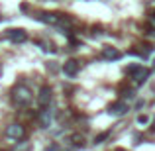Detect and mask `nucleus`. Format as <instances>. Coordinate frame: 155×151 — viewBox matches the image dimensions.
Listing matches in <instances>:
<instances>
[{
	"label": "nucleus",
	"mask_w": 155,
	"mask_h": 151,
	"mask_svg": "<svg viewBox=\"0 0 155 151\" xmlns=\"http://www.w3.org/2000/svg\"><path fill=\"white\" fill-rule=\"evenodd\" d=\"M108 137V133H100L98 137H96V143H102V140H106Z\"/></svg>",
	"instance_id": "obj_12"
},
{
	"label": "nucleus",
	"mask_w": 155,
	"mask_h": 151,
	"mask_svg": "<svg viewBox=\"0 0 155 151\" xmlns=\"http://www.w3.org/2000/svg\"><path fill=\"white\" fill-rule=\"evenodd\" d=\"M53 122V110L47 106V108L41 110V114H39V124H41V128H49Z\"/></svg>",
	"instance_id": "obj_7"
},
{
	"label": "nucleus",
	"mask_w": 155,
	"mask_h": 151,
	"mask_svg": "<svg viewBox=\"0 0 155 151\" xmlns=\"http://www.w3.org/2000/svg\"><path fill=\"white\" fill-rule=\"evenodd\" d=\"M137 122H140V124H147L149 118H147V116H140V118H137Z\"/></svg>",
	"instance_id": "obj_13"
},
{
	"label": "nucleus",
	"mask_w": 155,
	"mask_h": 151,
	"mask_svg": "<svg viewBox=\"0 0 155 151\" xmlns=\"http://www.w3.org/2000/svg\"><path fill=\"white\" fill-rule=\"evenodd\" d=\"M24 136H26V130L20 124H10L6 128V137H10V140H14V141L24 140Z\"/></svg>",
	"instance_id": "obj_3"
},
{
	"label": "nucleus",
	"mask_w": 155,
	"mask_h": 151,
	"mask_svg": "<svg viewBox=\"0 0 155 151\" xmlns=\"http://www.w3.org/2000/svg\"><path fill=\"white\" fill-rule=\"evenodd\" d=\"M153 65H155V61H153Z\"/></svg>",
	"instance_id": "obj_15"
},
{
	"label": "nucleus",
	"mask_w": 155,
	"mask_h": 151,
	"mask_svg": "<svg viewBox=\"0 0 155 151\" xmlns=\"http://www.w3.org/2000/svg\"><path fill=\"white\" fill-rule=\"evenodd\" d=\"M12 98L18 106H28L31 102V90L24 84H18V87L12 90Z\"/></svg>",
	"instance_id": "obj_1"
},
{
	"label": "nucleus",
	"mask_w": 155,
	"mask_h": 151,
	"mask_svg": "<svg viewBox=\"0 0 155 151\" xmlns=\"http://www.w3.org/2000/svg\"><path fill=\"white\" fill-rule=\"evenodd\" d=\"M30 149H31L30 141H22V143L18 145V151H30Z\"/></svg>",
	"instance_id": "obj_11"
},
{
	"label": "nucleus",
	"mask_w": 155,
	"mask_h": 151,
	"mask_svg": "<svg viewBox=\"0 0 155 151\" xmlns=\"http://www.w3.org/2000/svg\"><path fill=\"white\" fill-rule=\"evenodd\" d=\"M38 20H41V22H45V24H51V26H59V24L67 22L63 16L53 14V12H41V14L38 16Z\"/></svg>",
	"instance_id": "obj_4"
},
{
	"label": "nucleus",
	"mask_w": 155,
	"mask_h": 151,
	"mask_svg": "<svg viewBox=\"0 0 155 151\" xmlns=\"http://www.w3.org/2000/svg\"><path fill=\"white\" fill-rule=\"evenodd\" d=\"M51 98H53V92L49 87H41L39 88V94H38V104L39 108H47L51 104Z\"/></svg>",
	"instance_id": "obj_5"
},
{
	"label": "nucleus",
	"mask_w": 155,
	"mask_h": 151,
	"mask_svg": "<svg viewBox=\"0 0 155 151\" xmlns=\"http://www.w3.org/2000/svg\"><path fill=\"white\" fill-rule=\"evenodd\" d=\"M79 61H75V59H69V61H65L63 63V73L67 77H75L77 73H79Z\"/></svg>",
	"instance_id": "obj_6"
},
{
	"label": "nucleus",
	"mask_w": 155,
	"mask_h": 151,
	"mask_svg": "<svg viewBox=\"0 0 155 151\" xmlns=\"http://www.w3.org/2000/svg\"><path fill=\"white\" fill-rule=\"evenodd\" d=\"M102 57L106 61H116V59L122 57V53L118 51L116 47H104V49H102Z\"/></svg>",
	"instance_id": "obj_10"
},
{
	"label": "nucleus",
	"mask_w": 155,
	"mask_h": 151,
	"mask_svg": "<svg viewBox=\"0 0 155 151\" xmlns=\"http://www.w3.org/2000/svg\"><path fill=\"white\" fill-rule=\"evenodd\" d=\"M8 38H10L12 41H16V43H24L28 39V34L22 30V28H18V30H8Z\"/></svg>",
	"instance_id": "obj_8"
},
{
	"label": "nucleus",
	"mask_w": 155,
	"mask_h": 151,
	"mask_svg": "<svg viewBox=\"0 0 155 151\" xmlns=\"http://www.w3.org/2000/svg\"><path fill=\"white\" fill-rule=\"evenodd\" d=\"M126 73L132 75V79H134L136 84H143L145 80H147V77H149V69L141 67V65H130V67L126 69Z\"/></svg>",
	"instance_id": "obj_2"
},
{
	"label": "nucleus",
	"mask_w": 155,
	"mask_h": 151,
	"mask_svg": "<svg viewBox=\"0 0 155 151\" xmlns=\"http://www.w3.org/2000/svg\"><path fill=\"white\" fill-rule=\"evenodd\" d=\"M149 24H151V26L155 28V14H151V16H149Z\"/></svg>",
	"instance_id": "obj_14"
},
{
	"label": "nucleus",
	"mask_w": 155,
	"mask_h": 151,
	"mask_svg": "<svg viewBox=\"0 0 155 151\" xmlns=\"http://www.w3.org/2000/svg\"><path fill=\"white\" fill-rule=\"evenodd\" d=\"M108 112L112 114V116H124V114L128 112V104H126V102H114L108 108Z\"/></svg>",
	"instance_id": "obj_9"
}]
</instances>
